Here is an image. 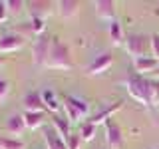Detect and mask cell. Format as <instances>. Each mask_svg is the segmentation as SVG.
I'll return each mask as SVG.
<instances>
[{"label": "cell", "mask_w": 159, "mask_h": 149, "mask_svg": "<svg viewBox=\"0 0 159 149\" xmlns=\"http://www.w3.org/2000/svg\"><path fill=\"white\" fill-rule=\"evenodd\" d=\"M6 129L12 135H22L24 129H28L26 121H24V115H10L8 121H6Z\"/></svg>", "instance_id": "obj_19"}, {"label": "cell", "mask_w": 159, "mask_h": 149, "mask_svg": "<svg viewBox=\"0 0 159 149\" xmlns=\"http://www.w3.org/2000/svg\"><path fill=\"white\" fill-rule=\"evenodd\" d=\"M70 123H72V121H70L66 115H60V113L52 115V127L56 129V133L64 139V141L72 135V131H70Z\"/></svg>", "instance_id": "obj_12"}, {"label": "cell", "mask_w": 159, "mask_h": 149, "mask_svg": "<svg viewBox=\"0 0 159 149\" xmlns=\"http://www.w3.org/2000/svg\"><path fill=\"white\" fill-rule=\"evenodd\" d=\"M0 64H2V58H0Z\"/></svg>", "instance_id": "obj_32"}, {"label": "cell", "mask_w": 159, "mask_h": 149, "mask_svg": "<svg viewBox=\"0 0 159 149\" xmlns=\"http://www.w3.org/2000/svg\"><path fill=\"white\" fill-rule=\"evenodd\" d=\"M151 97H153V106H159V79L151 82Z\"/></svg>", "instance_id": "obj_29"}, {"label": "cell", "mask_w": 159, "mask_h": 149, "mask_svg": "<svg viewBox=\"0 0 159 149\" xmlns=\"http://www.w3.org/2000/svg\"><path fill=\"white\" fill-rule=\"evenodd\" d=\"M52 40L48 34H42V36H38V40L34 42L32 46V58H34V64L36 66H46L48 58H50V50H52Z\"/></svg>", "instance_id": "obj_4"}, {"label": "cell", "mask_w": 159, "mask_h": 149, "mask_svg": "<svg viewBox=\"0 0 159 149\" xmlns=\"http://www.w3.org/2000/svg\"><path fill=\"white\" fill-rule=\"evenodd\" d=\"M153 76H155V78H157V79H159V68H157V70H155V74H153Z\"/></svg>", "instance_id": "obj_31"}, {"label": "cell", "mask_w": 159, "mask_h": 149, "mask_svg": "<svg viewBox=\"0 0 159 149\" xmlns=\"http://www.w3.org/2000/svg\"><path fill=\"white\" fill-rule=\"evenodd\" d=\"M133 68L139 74H155V70L159 68V60L153 56H141L133 60Z\"/></svg>", "instance_id": "obj_10"}, {"label": "cell", "mask_w": 159, "mask_h": 149, "mask_svg": "<svg viewBox=\"0 0 159 149\" xmlns=\"http://www.w3.org/2000/svg\"><path fill=\"white\" fill-rule=\"evenodd\" d=\"M44 139H46L48 149H68V147H66V141H64V139L58 135L54 127H48L46 131H44Z\"/></svg>", "instance_id": "obj_15"}, {"label": "cell", "mask_w": 159, "mask_h": 149, "mask_svg": "<svg viewBox=\"0 0 159 149\" xmlns=\"http://www.w3.org/2000/svg\"><path fill=\"white\" fill-rule=\"evenodd\" d=\"M46 68H54V70H72L74 68L70 48L64 42H60L58 38L52 40V50H50V58L46 62Z\"/></svg>", "instance_id": "obj_1"}, {"label": "cell", "mask_w": 159, "mask_h": 149, "mask_svg": "<svg viewBox=\"0 0 159 149\" xmlns=\"http://www.w3.org/2000/svg\"><path fill=\"white\" fill-rule=\"evenodd\" d=\"M125 88L129 92V96L133 99H137L143 106H153V97H151V82L149 79H143L139 76H129L125 79Z\"/></svg>", "instance_id": "obj_2"}, {"label": "cell", "mask_w": 159, "mask_h": 149, "mask_svg": "<svg viewBox=\"0 0 159 149\" xmlns=\"http://www.w3.org/2000/svg\"><path fill=\"white\" fill-rule=\"evenodd\" d=\"M56 6L62 18H74L80 12V2H76V0H60Z\"/></svg>", "instance_id": "obj_14"}, {"label": "cell", "mask_w": 159, "mask_h": 149, "mask_svg": "<svg viewBox=\"0 0 159 149\" xmlns=\"http://www.w3.org/2000/svg\"><path fill=\"white\" fill-rule=\"evenodd\" d=\"M147 46L151 48V42H147V38L141 36V34H129V36L125 38V44H123V48L127 50L129 56H133V60L145 56Z\"/></svg>", "instance_id": "obj_5"}, {"label": "cell", "mask_w": 159, "mask_h": 149, "mask_svg": "<svg viewBox=\"0 0 159 149\" xmlns=\"http://www.w3.org/2000/svg\"><path fill=\"white\" fill-rule=\"evenodd\" d=\"M24 107L26 111H46V106H44V99H42V92H30L24 97Z\"/></svg>", "instance_id": "obj_11"}, {"label": "cell", "mask_w": 159, "mask_h": 149, "mask_svg": "<svg viewBox=\"0 0 159 149\" xmlns=\"http://www.w3.org/2000/svg\"><path fill=\"white\" fill-rule=\"evenodd\" d=\"M121 107H123V99H117L116 103H111V106L103 107L102 111H98L96 115H92V117L88 119V121H89V123H93V125L98 127L99 123H106V121H109V119L113 117V113H116V111H119Z\"/></svg>", "instance_id": "obj_8"}, {"label": "cell", "mask_w": 159, "mask_h": 149, "mask_svg": "<svg viewBox=\"0 0 159 149\" xmlns=\"http://www.w3.org/2000/svg\"><path fill=\"white\" fill-rule=\"evenodd\" d=\"M125 38L127 36L123 34L121 24L113 20V22L109 24V42H111L113 46H123V44H125Z\"/></svg>", "instance_id": "obj_17"}, {"label": "cell", "mask_w": 159, "mask_h": 149, "mask_svg": "<svg viewBox=\"0 0 159 149\" xmlns=\"http://www.w3.org/2000/svg\"><path fill=\"white\" fill-rule=\"evenodd\" d=\"M93 6H96V12L99 18H106V20L116 18V2L113 0H98Z\"/></svg>", "instance_id": "obj_13"}, {"label": "cell", "mask_w": 159, "mask_h": 149, "mask_svg": "<svg viewBox=\"0 0 159 149\" xmlns=\"http://www.w3.org/2000/svg\"><path fill=\"white\" fill-rule=\"evenodd\" d=\"M30 24H32V30H34V34H38V36L46 34V32H44V30H46V20H44V18H36V16H32V20H30Z\"/></svg>", "instance_id": "obj_23"}, {"label": "cell", "mask_w": 159, "mask_h": 149, "mask_svg": "<svg viewBox=\"0 0 159 149\" xmlns=\"http://www.w3.org/2000/svg\"><path fill=\"white\" fill-rule=\"evenodd\" d=\"M24 121H26L28 129H38L46 121V113H42V111H24Z\"/></svg>", "instance_id": "obj_18"}, {"label": "cell", "mask_w": 159, "mask_h": 149, "mask_svg": "<svg viewBox=\"0 0 159 149\" xmlns=\"http://www.w3.org/2000/svg\"><path fill=\"white\" fill-rule=\"evenodd\" d=\"M78 133L82 135L84 141H92L93 135H96V125H93V123H89L88 119H86V121L80 123V131H78Z\"/></svg>", "instance_id": "obj_22"}, {"label": "cell", "mask_w": 159, "mask_h": 149, "mask_svg": "<svg viewBox=\"0 0 159 149\" xmlns=\"http://www.w3.org/2000/svg\"><path fill=\"white\" fill-rule=\"evenodd\" d=\"M106 125V139H107V145L109 149H123V131H121V127L117 125L113 119H109V121L103 123Z\"/></svg>", "instance_id": "obj_6"}, {"label": "cell", "mask_w": 159, "mask_h": 149, "mask_svg": "<svg viewBox=\"0 0 159 149\" xmlns=\"http://www.w3.org/2000/svg\"><path fill=\"white\" fill-rule=\"evenodd\" d=\"M64 115H66L70 121H80L82 117H88V113H89V106L84 99H80L76 96H64Z\"/></svg>", "instance_id": "obj_3"}, {"label": "cell", "mask_w": 159, "mask_h": 149, "mask_svg": "<svg viewBox=\"0 0 159 149\" xmlns=\"http://www.w3.org/2000/svg\"><path fill=\"white\" fill-rule=\"evenodd\" d=\"M26 44V38L20 36V34L12 32V34H6V36L0 38V52H16Z\"/></svg>", "instance_id": "obj_9"}, {"label": "cell", "mask_w": 159, "mask_h": 149, "mask_svg": "<svg viewBox=\"0 0 159 149\" xmlns=\"http://www.w3.org/2000/svg\"><path fill=\"white\" fill-rule=\"evenodd\" d=\"M82 135H80V133H72V135H70L68 139H66V147L68 149H80L82 147Z\"/></svg>", "instance_id": "obj_25"}, {"label": "cell", "mask_w": 159, "mask_h": 149, "mask_svg": "<svg viewBox=\"0 0 159 149\" xmlns=\"http://www.w3.org/2000/svg\"><path fill=\"white\" fill-rule=\"evenodd\" d=\"M30 6V14L32 16H36V18H44L46 20V16H50V12H52V4L50 2H30L28 4Z\"/></svg>", "instance_id": "obj_20"}, {"label": "cell", "mask_w": 159, "mask_h": 149, "mask_svg": "<svg viewBox=\"0 0 159 149\" xmlns=\"http://www.w3.org/2000/svg\"><path fill=\"white\" fill-rule=\"evenodd\" d=\"M111 64H113V56L109 52H103L99 56H96V60L88 66L86 72H88V76H102V74H106L111 68Z\"/></svg>", "instance_id": "obj_7"}, {"label": "cell", "mask_w": 159, "mask_h": 149, "mask_svg": "<svg viewBox=\"0 0 159 149\" xmlns=\"http://www.w3.org/2000/svg\"><path fill=\"white\" fill-rule=\"evenodd\" d=\"M16 34H20V36H30V34H34V30H32V24L30 22H22L20 26H16Z\"/></svg>", "instance_id": "obj_26"}, {"label": "cell", "mask_w": 159, "mask_h": 149, "mask_svg": "<svg viewBox=\"0 0 159 149\" xmlns=\"http://www.w3.org/2000/svg\"><path fill=\"white\" fill-rule=\"evenodd\" d=\"M8 92H10V84L6 79L0 78V102H4V99L8 97Z\"/></svg>", "instance_id": "obj_28"}, {"label": "cell", "mask_w": 159, "mask_h": 149, "mask_svg": "<svg viewBox=\"0 0 159 149\" xmlns=\"http://www.w3.org/2000/svg\"><path fill=\"white\" fill-rule=\"evenodd\" d=\"M0 149H26V143L18 137H4L0 135Z\"/></svg>", "instance_id": "obj_21"}, {"label": "cell", "mask_w": 159, "mask_h": 149, "mask_svg": "<svg viewBox=\"0 0 159 149\" xmlns=\"http://www.w3.org/2000/svg\"><path fill=\"white\" fill-rule=\"evenodd\" d=\"M8 18V8H6V2H0V22Z\"/></svg>", "instance_id": "obj_30"}, {"label": "cell", "mask_w": 159, "mask_h": 149, "mask_svg": "<svg viewBox=\"0 0 159 149\" xmlns=\"http://www.w3.org/2000/svg\"><path fill=\"white\" fill-rule=\"evenodd\" d=\"M149 42H151V52H153V58L159 60V34H153L151 38H149Z\"/></svg>", "instance_id": "obj_27"}, {"label": "cell", "mask_w": 159, "mask_h": 149, "mask_svg": "<svg viewBox=\"0 0 159 149\" xmlns=\"http://www.w3.org/2000/svg\"><path fill=\"white\" fill-rule=\"evenodd\" d=\"M26 4L22 2V0H8L6 2V8H8V14H20L24 10Z\"/></svg>", "instance_id": "obj_24"}, {"label": "cell", "mask_w": 159, "mask_h": 149, "mask_svg": "<svg viewBox=\"0 0 159 149\" xmlns=\"http://www.w3.org/2000/svg\"><path fill=\"white\" fill-rule=\"evenodd\" d=\"M42 99H44V106H46V111L54 113V115L60 111V106H62V103L58 102V97H56V93H54V89L46 88V89L42 92Z\"/></svg>", "instance_id": "obj_16"}]
</instances>
